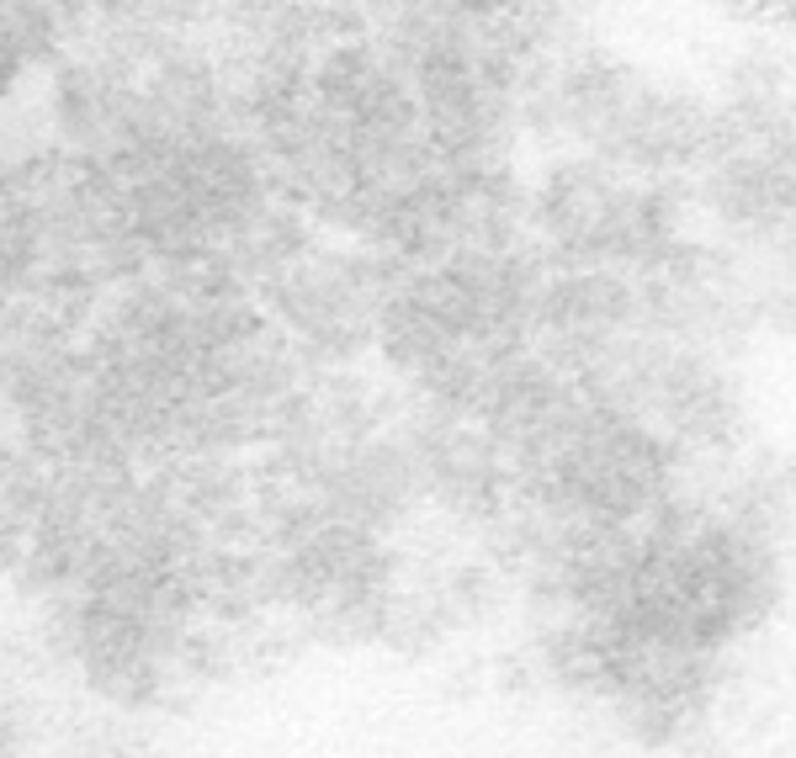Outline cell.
<instances>
[{
	"label": "cell",
	"mask_w": 796,
	"mask_h": 758,
	"mask_svg": "<svg viewBox=\"0 0 796 758\" xmlns=\"http://www.w3.org/2000/svg\"><path fill=\"white\" fill-rule=\"evenodd\" d=\"M0 758H16V732H11L5 716H0Z\"/></svg>",
	"instance_id": "1"
}]
</instances>
